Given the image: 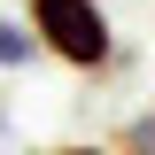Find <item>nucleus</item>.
Masks as SVG:
<instances>
[{
    "label": "nucleus",
    "instance_id": "nucleus-1",
    "mask_svg": "<svg viewBox=\"0 0 155 155\" xmlns=\"http://www.w3.org/2000/svg\"><path fill=\"white\" fill-rule=\"evenodd\" d=\"M23 31L62 70H109L116 62V31H109L101 0H23Z\"/></svg>",
    "mask_w": 155,
    "mask_h": 155
},
{
    "label": "nucleus",
    "instance_id": "nucleus-2",
    "mask_svg": "<svg viewBox=\"0 0 155 155\" xmlns=\"http://www.w3.org/2000/svg\"><path fill=\"white\" fill-rule=\"evenodd\" d=\"M31 54H39V47H31V31H23L16 16H0V70H23Z\"/></svg>",
    "mask_w": 155,
    "mask_h": 155
},
{
    "label": "nucleus",
    "instance_id": "nucleus-3",
    "mask_svg": "<svg viewBox=\"0 0 155 155\" xmlns=\"http://www.w3.org/2000/svg\"><path fill=\"white\" fill-rule=\"evenodd\" d=\"M109 155H155V116H132L124 132H116V147Z\"/></svg>",
    "mask_w": 155,
    "mask_h": 155
},
{
    "label": "nucleus",
    "instance_id": "nucleus-4",
    "mask_svg": "<svg viewBox=\"0 0 155 155\" xmlns=\"http://www.w3.org/2000/svg\"><path fill=\"white\" fill-rule=\"evenodd\" d=\"M39 155H109V147H39Z\"/></svg>",
    "mask_w": 155,
    "mask_h": 155
}]
</instances>
